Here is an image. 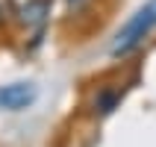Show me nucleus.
Segmentation results:
<instances>
[{"label": "nucleus", "mask_w": 156, "mask_h": 147, "mask_svg": "<svg viewBox=\"0 0 156 147\" xmlns=\"http://www.w3.org/2000/svg\"><path fill=\"white\" fill-rule=\"evenodd\" d=\"M50 9L53 0H27L21 6V24L27 30H33V44H38L44 38V30H47V21H50Z\"/></svg>", "instance_id": "obj_3"}, {"label": "nucleus", "mask_w": 156, "mask_h": 147, "mask_svg": "<svg viewBox=\"0 0 156 147\" xmlns=\"http://www.w3.org/2000/svg\"><path fill=\"white\" fill-rule=\"evenodd\" d=\"M153 30H156V0H147V3H141V6L127 18V24L115 33L109 56H112V59H124V56L136 53Z\"/></svg>", "instance_id": "obj_1"}, {"label": "nucleus", "mask_w": 156, "mask_h": 147, "mask_svg": "<svg viewBox=\"0 0 156 147\" xmlns=\"http://www.w3.org/2000/svg\"><path fill=\"white\" fill-rule=\"evenodd\" d=\"M38 100V88L35 82H9L0 86V109L3 112H24Z\"/></svg>", "instance_id": "obj_2"}, {"label": "nucleus", "mask_w": 156, "mask_h": 147, "mask_svg": "<svg viewBox=\"0 0 156 147\" xmlns=\"http://www.w3.org/2000/svg\"><path fill=\"white\" fill-rule=\"evenodd\" d=\"M121 91L118 88H100L97 91V97H94V115H112L115 109H118V103H121Z\"/></svg>", "instance_id": "obj_4"}, {"label": "nucleus", "mask_w": 156, "mask_h": 147, "mask_svg": "<svg viewBox=\"0 0 156 147\" xmlns=\"http://www.w3.org/2000/svg\"><path fill=\"white\" fill-rule=\"evenodd\" d=\"M68 3H83V0H68Z\"/></svg>", "instance_id": "obj_5"}]
</instances>
